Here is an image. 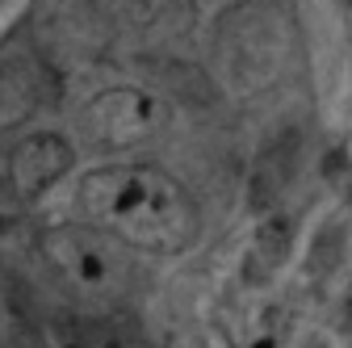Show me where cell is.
Instances as JSON below:
<instances>
[{
  "mask_svg": "<svg viewBox=\"0 0 352 348\" xmlns=\"http://www.w3.org/2000/svg\"><path fill=\"white\" fill-rule=\"evenodd\" d=\"M76 206L84 223L143 252H185L201 227L193 197L151 164H113L88 172L76 189Z\"/></svg>",
  "mask_w": 352,
  "mask_h": 348,
  "instance_id": "obj_1",
  "label": "cell"
},
{
  "mask_svg": "<svg viewBox=\"0 0 352 348\" xmlns=\"http://www.w3.org/2000/svg\"><path fill=\"white\" fill-rule=\"evenodd\" d=\"M42 256H47V265L80 294H97V298L113 294L126 277L118 239L105 235L93 223H84V219L42 235Z\"/></svg>",
  "mask_w": 352,
  "mask_h": 348,
  "instance_id": "obj_2",
  "label": "cell"
},
{
  "mask_svg": "<svg viewBox=\"0 0 352 348\" xmlns=\"http://www.w3.org/2000/svg\"><path fill=\"white\" fill-rule=\"evenodd\" d=\"M164 118H168V109H164L160 97L122 84V89H109V93L93 97V105L84 113V130L97 147L126 151V147H139V143L155 139Z\"/></svg>",
  "mask_w": 352,
  "mask_h": 348,
  "instance_id": "obj_3",
  "label": "cell"
},
{
  "mask_svg": "<svg viewBox=\"0 0 352 348\" xmlns=\"http://www.w3.org/2000/svg\"><path fill=\"white\" fill-rule=\"evenodd\" d=\"M67 168H72V147L59 135H30L13 147V160H9L13 193L21 202H34L47 189H55L59 177H67Z\"/></svg>",
  "mask_w": 352,
  "mask_h": 348,
  "instance_id": "obj_4",
  "label": "cell"
},
{
  "mask_svg": "<svg viewBox=\"0 0 352 348\" xmlns=\"http://www.w3.org/2000/svg\"><path fill=\"white\" fill-rule=\"evenodd\" d=\"M55 348H135V340L109 319H63L55 327Z\"/></svg>",
  "mask_w": 352,
  "mask_h": 348,
  "instance_id": "obj_5",
  "label": "cell"
},
{
  "mask_svg": "<svg viewBox=\"0 0 352 348\" xmlns=\"http://www.w3.org/2000/svg\"><path fill=\"white\" fill-rule=\"evenodd\" d=\"M197 5H201V9H214V13H218V9H231V5H239V0H197Z\"/></svg>",
  "mask_w": 352,
  "mask_h": 348,
  "instance_id": "obj_6",
  "label": "cell"
},
{
  "mask_svg": "<svg viewBox=\"0 0 352 348\" xmlns=\"http://www.w3.org/2000/svg\"><path fill=\"white\" fill-rule=\"evenodd\" d=\"M0 348H13L9 344V331H5V319H0Z\"/></svg>",
  "mask_w": 352,
  "mask_h": 348,
  "instance_id": "obj_7",
  "label": "cell"
},
{
  "mask_svg": "<svg viewBox=\"0 0 352 348\" xmlns=\"http://www.w3.org/2000/svg\"><path fill=\"white\" fill-rule=\"evenodd\" d=\"M252 348H273V340H256V344H252Z\"/></svg>",
  "mask_w": 352,
  "mask_h": 348,
  "instance_id": "obj_8",
  "label": "cell"
},
{
  "mask_svg": "<svg viewBox=\"0 0 352 348\" xmlns=\"http://www.w3.org/2000/svg\"><path fill=\"white\" fill-rule=\"evenodd\" d=\"M348 323H352V307H348Z\"/></svg>",
  "mask_w": 352,
  "mask_h": 348,
  "instance_id": "obj_9",
  "label": "cell"
}]
</instances>
